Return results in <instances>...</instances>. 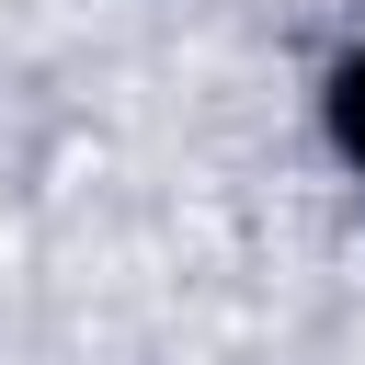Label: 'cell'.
<instances>
[{"instance_id":"cell-1","label":"cell","mask_w":365,"mask_h":365,"mask_svg":"<svg viewBox=\"0 0 365 365\" xmlns=\"http://www.w3.org/2000/svg\"><path fill=\"white\" fill-rule=\"evenodd\" d=\"M331 137H342V160L365 171V57H342V68H331Z\"/></svg>"}]
</instances>
